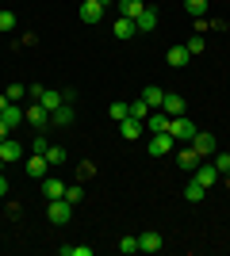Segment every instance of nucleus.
<instances>
[{
    "mask_svg": "<svg viewBox=\"0 0 230 256\" xmlns=\"http://www.w3.org/2000/svg\"><path fill=\"white\" fill-rule=\"evenodd\" d=\"M196 130H199V126H196L188 115H173V118H169V134H173L176 146H180V142H192V138H196Z\"/></svg>",
    "mask_w": 230,
    "mask_h": 256,
    "instance_id": "f257e3e1",
    "label": "nucleus"
},
{
    "mask_svg": "<svg viewBox=\"0 0 230 256\" xmlns=\"http://www.w3.org/2000/svg\"><path fill=\"white\" fill-rule=\"evenodd\" d=\"M46 218H50L54 226H66L69 218H73V203H69L66 195H62V199H50V206H46Z\"/></svg>",
    "mask_w": 230,
    "mask_h": 256,
    "instance_id": "f03ea898",
    "label": "nucleus"
},
{
    "mask_svg": "<svg viewBox=\"0 0 230 256\" xmlns=\"http://www.w3.org/2000/svg\"><path fill=\"white\" fill-rule=\"evenodd\" d=\"M176 150V142H173V134L165 130V134H150V142H146V153L150 157H165V153H173Z\"/></svg>",
    "mask_w": 230,
    "mask_h": 256,
    "instance_id": "7ed1b4c3",
    "label": "nucleus"
},
{
    "mask_svg": "<svg viewBox=\"0 0 230 256\" xmlns=\"http://www.w3.org/2000/svg\"><path fill=\"white\" fill-rule=\"evenodd\" d=\"M165 248V237L157 234V230H146V234H138V252H161Z\"/></svg>",
    "mask_w": 230,
    "mask_h": 256,
    "instance_id": "20e7f679",
    "label": "nucleus"
},
{
    "mask_svg": "<svg viewBox=\"0 0 230 256\" xmlns=\"http://www.w3.org/2000/svg\"><path fill=\"white\" fill-rule=\"evenodd\" d=\"M46 168H50V160H46L43 153H31V157H27V164H23V172H27L31 180H43Z\"/></svg>",
    "mask_w": 230,
    "mask_h": 256,
    "instance_id": "39448f33",
    "label": "nucleus"
},
{
    "mask_svg": "<svg viewBox=\"0 0 230 256\" xmlns=\"http://www.w3.org/2000/svg\"><path fill=\"white\" fill-rule=\"evenodd\" d=\"M39 192H43V199L50 203V199H62V195H66V184L54 180V176H43V180H39Z\"/></svg>",
    "mask_w": 230,
    "mask_h": 256,
    "instance_id": "423d86ee",
    "label": "nucleus"
},
{
    "mask_svg": "<svg viewBox=\"0 0 230 256\" xmlns=\"http://www.w3.org/2000/svg\"><path fill=\"white\" fill-rule=\"evenodd\" d=\"M104 4H100V0H81V23H100L104 20Z\"/></svg>",
    "mask_w": 230,
    "mask_h": 256,
    "instance_id": "0eeeda50",
    "label": "nucleus"
},
{
    "mask_svg": "<svg viewBox=\"0 0 230 256\" xmlns=\"http://www.w3.org/2000/svg\"><path fill=\"white\" fill-rule=\"evenodd\" d=\"M165 62L173 65V69H184V65L192 62V54H188L184 42H176V46H169V50H165Z\"/></svg>",
    "mask_w": 230,
    "mask_h": 256,
    "instance_id": "6e6552de",
    "label": "nucleus"
},
{
    "mask_svg": "<svg viewBox=\"0 0 230 256\" xmlns=\"http://www.w3.org/2000/svg\"><path fill=\"white\" fill-rule=\"evenodd\" d=\"M27 122H31L35 130H46V126H50V111H46V107L35 100V104L27 107Z\"/></svg>",
    "mask_w": 230,
    "mask_h": 256,
    "instance_id": "1a4fd4ad",
    "label": "nucleus"
},
{
    "mask_svg": "<svg viewBox=\"0 0 230 256\" xmlns=\"http://www.w3.org/2000/svg\"><path fill=\"white\" fill-rule=\"evenodd\" d=\"M73 118H77V107L73 104H62L58 107V111H50V126H73Z\"/></svg>",
    "mask_w": 230,
    "mask_h": 256,
    "instance_id": "9d476101",
    "label": "nucleus"
},
{
    "mask_svg": "<svg viewBox=\"0 0 230 256\" xmlns=\"http://www.w3.org/2000/svg\"><path fill=\"white\" fill-rule=\"evenodd\" d=\"M192 150L199 153V160L211 157V153H215V134H207V130H196V138H192Z\"/></svg>",
    "mask_w": 230,
    "mask_h": 256,
    "instance_id": "9b49d317",
    "label": "nucleus"
},
{
    "mask_svg": "<svg viewBox=\"0 0 230 256\" xmlns=\"http://www.w3.org/2000/svg\"><path fill=\"white\" fill-rule=\"evenodd\" d=\"M176 164H180L184 172H192L199 164V153L192 150V142H180V150H176Z\"/></svg>",
    "mask_w": 230,
    "mask_h": 256,
    "instance_id": "f8f14e48",
    "label": "nucleus"
},
{
    "mask_svg": "<svg viewBox=\"0 0 230 256\" xmlns=\"http://www.w3.org/2000/svg\"><path fill=\"white\" fill-rule=\"evenodd\" d=\"M169 118L173 115H165L161 107H153L150 115H146V130H150V134H165V130H169Z\"/></svg>",
    "mask_w": 230,
    "mask_h": 256,
    "instance_id": "ddd939ff",
    "label": "nucleus"
},
{
    "mask_svg": "<svg viewBox=\"0 0 230 256\" xmlns=\"http://www.w3.org/2000/svg\"><path fill=\"white\" fill-rule=\"evenodd\" d=\"M119 134H123L127 142H138V138H142V118H134V115L119 118Z\"/></svg>",
    "mask_w": 230,
    "mask_h": 256,
    "instance_id": "4468645a",
    "label": "nucleus"
},
{
    "mask_svg": "<svg viewBox=\"0 0 230 256\" xmlns=\"http://www.w3.org/2000/svg\"><path fill=\"white\" fill-rule=\"evenodd\" d=\"M192 180L211 188V184H219V168H215V164H196V168H192Z\"/></svg>",
    "mask_w": 230,
    "mask_h": 256,
    "instance_id": "2eb2a0df",
    "label": "nucleus"
},
{
    "mask_svg": "<svg viewBox=\"0 0 230 256\" xmlns=\"http://www.w3.org/2000/svg\"><path fill=\"white\" fill-rule=\"evenodd\" d=\"M0 118H4V126H8V130H16L23 118H27V111H23V104H8L4 111H0Z\"/></svg>",
    "mask_w": 230,
    "mask_h": 256,
    "instance_id": "dca6fc26",
    "label": "nucleus"
},
{
    "mask_svg": "<svg viewBox=\"0 0 230 256\" xmlns=\"http://www.w3.org/2000/svg\"><path fill=\"white\" fill-rule=\"evenodd\" d=\"M111 31H115V38H119V42H127V38H134V34H138V27H134V20H127V16H115V27H111Z\"/></svg>",
    "mask_w": 230,
    "mask_h": 256,
    "instance_id": "f3484780",
    "label": "nucleus"
},
{
    "mask_svg": "<svg viewBox=\"0 0 230 256\" xmlns=\"http://www.w3.org/2000/svg\"><path fill=\"white\" fill-rule=\"evenodd\" d=\"M146 0H115V12L119 16H127V20H134V16H142Z\"/></svg>",
    "mask_w": 230,
    "mask_h": 256,
    "instance_id": "a211bd4d",
    "label": "nucleus"
},
{
    "mask_svg": "<svg viewBox=\"0 0 230 256\" xmlns=\"http://www.w3.org/2000/svg\"><path fill=\"white\" fill-rule=\"evenodd\" d=\"M161 111H165V115H184V96H176V92H165Z\"/></svg>",
    "mask_w": 230,
    "mask_h": 256,
    "instance_id": "6ab92c4d",
    "label": "nucleus"
},
{
    "mask_svg": "<svg viewBox=\"0 0 230 256\" xmlns=\"http://www.w3.org/2000/svg\"><path fill=\"white\" fill-rule=\"evenodd\" d=\"M134 27H138V31H153V27H157V8H150V4H146L142 16H134Z\"/></svg>",
    "mask_w": 230,
    "mask_h": 256,
    "instance_id": "aec40b11",
    "label": "nucleus"
},
{
    "mask_svg": "<svg viewBox=\"0 0 230 256\" xmlns=\"http://www.w3.org/2000/svg\"><path fill=\"white\" fill-rule=\"evenodd\" d=\"M0 157H4V160H20L23 157V146L16 138H4V142H0Z\"/></svg>",
    "mask_w": 230,
    "mask_h": 256,
    "instance_id": "412c9836",
    "label": "nucleus"
},
{
    "mask_svg": "<svg viewBox=\"0 0 230 256\" xmlns=\"http://www.w3.org/2000/svg\"><path fill=\"white\" fill-rule=\"evenodd\" d=\"M39 104H43L46 111H58V107L66 104V96H62V92H50V88H43V96H39Z\"/></svg>",
    "mask_w": 230,
    "mask_h": 256,
    "instance_id": "4be33fe9",
    "label": "nucleus"
},
{
    "mask_svg": "<svg viewBox=\"0 0 230 256\" xmlns=\"http://www.w3.org/2000/svg\"><path fill=\"white\" fill-rule=\"evenodd\" d=\"M184 8H188L192 20H203V16H207V0H184Z\"/></svg>",
    "mask_w": 230,
    "mask_h": 256,
    "instance_id": "5701e85b",
    "label": "nucleus"
},
{
    "mask_svg": "<svg viewBox=\"0 0 230 256\" xmlns=\"http://www.w3.org/2000/svg\"><path fill=\"white\" fill-rule=\"evenodd\" d=\"M142 100H146V104H150V107H161V100H165V88L150 84V88H146V92H142Z\"/></svg>",
    "mask_w": 230,
    "mask_h": 256,
    "instance_id": "b1692460",
    "label": "nucleus"
},
{
    "mask_svg": "<svg viewBox=\"0 0 230 256\" xmlns=\"http://www.w3.org/2000/svg\"><path fill=\"white\" fill-rule=\"evenodd\" d=\"M203 195H207V188H203V184H196V180H192V184L184 188V199H188V203H199Z\"/></svg>",
    "mask_w": 230,
    "mask_h": 256,
    "instance_id": "393cba45",
    "label": "nucleus"
},
{
    "mask_svg": "<svg viewBox=\"0 0 230 256\" xmlns=\"http://www.w3.org/2000/svg\"><path fill=\"white\" fill-rule=\"evenodd\" d=\"M108 115L115 118V122H119V118H127V115H131V104H123V100H115V104L108 107Z\"/></svg>",
    "mask_w": 230,
    "mask_h": 256,
    "instance_id": "a878e982",
    "label": "nucleus"
},
{
    "mask_svg": "<svg viewBox=\"0 0 230 256\" xmlns=\"http://www.w3.org/2000/svg\"><path fill=\"white\" fill-rule=\"evenodd\" d=\"M43 157H46V160H50V164H66V157H69V153H66V150H62V146H50V150H46V153H43Z\"/></svg>",
    "mask_w": 230,
    "mask_h": 256,
    "instance_id": "bb28decb",
    "label": "nucleus"
},
{
    "mask_svg": "<svg viewBox=\"0 0 230 256\" xmlns=\"http://www.w3.org/2000/svg\"><path fill=\"white\" fill-rule=\"evenodd\" d=\"M115 248H119L123 256H134V252H138V237H119V245H115Z\"/></svg>",
    "mask_w": 230,
    "mask_h": 256,
    "instance_id": "cd10ccee",
    "label": "nucleus"
},
{
    "mask_svg": "<svg viewBox=\"0 0 230 256\" xmlns=\"http://www.w3.org/2000/svg\"><path fill=\"white\" fill-rule=\"evenodd\" d=\"M4 96H8L12 104H23V96H27V88H23V84H8V88H4Z\"/></svg>",
    "mask_w": 230,
    "mask_h": 256,
    "instance_id": "c85d7f7f",
    "label": "nucleus"
},
{
    "mask_svg": "<svg viewBox=\"0 0 230 256\" xmlns=\"http://www.w3.org/2000/svg\"><path fill=\"white\" fill-rule=\"evenodd\" d=\"M150 111H153V107L146 104V100H134V104H131V115H134V118H142V122H146V115H150Z\"/></svg>",
    "mask_w": 230,
    "mask_h": 256,
    "instance_id": "c756f323",
    "label": "nucleus"
},
{
    "mask_svg": "<svg viewBox=\"0 0 230 256\" xmlns=\"http://www.w3.org/2000/svg\"><path fill=\"white\" fill-rule=\"evenodd\" d=\"M188 54H192V58H196V54H203V46H207V42H203V34H192V38H188Z\"/></svg>",
    "mask_w": 230,
    "mask_h": 256,
    "instance_id": "7c9ffc66",
    "label": "nucleus"
},
{
    "mask_svg": "<svg viewBox=\"0 0 230 256\" xmlns=\"http://www.w3.org/2000/svg\"><path fill=\"white\" fill-rule=\"evenodd\" d=\"M77 176H81V180H92V176H96V164H92V160H81V164H77Z\"/></svg>",
    "mask_w": 230,
    "mask_h": 256,
    "instance_id": "2f4dec72",
    "label": "nucleus"
},
{
    "mask_svg": "<svg viewBox=\"0 0 230 256\" xmlns=\"http://www.w3.org/2000/svg\"><path fill=\"white\" fill-rule=\"evenodd\" d=\"M66 199H69V203H81V199H85V188H81V184H73V188H66Z\"/></svg>",
    "mask_w": 230,
    "mask_h": 256,
    "instance_id": "473e14b6",
    "label": "nucleus"
},
{
    "mask_svg": "<svg viewBox=\"0 0 230 256\" xmlns=\"http://www.w3.org/2000/svg\"><path fill=\"white\" fill-rule=\"evenodd\" d=\"M211 164L219 168V176H226V172H230V153H219V157L211 160Z\"/></svg>",
    "mask_w": 230,
    "mask_h": 256,
    "instance_id": "72a5a7b5",
    "label": "nucleus"
},
{
    "mask_svg": "<svg viewBox=\"0 0 230 256\" xmlns=\"http://www.w3.org/2000/svg\"><path fill=\"white\" fill-rule=\"evenodd\" d=\"M0 31H16V16H12L8 8L0 12Z\"/></svg>",
    "mask_w": 230,
    "mask_h": 256,
    "instance_id": "f704fd0d",
    "label": "nucleus"
},
{
    "mask_svg": "<svg viewBox=\"0 0 230 256\" xmlns=\"http://www.w3.org/2000/svg\"><path fill=\"white\" fill-rule=\"evenodd\" d=\"M31 150H35V153H46V150H50V142L43 138V130H39V134H35V142H31Z\"/></svg>",
    "mask_w": 230,
    "mask_h": 256,
    "instance_id": "c9c22d12",
    "label": "nucleus"
},
{
    "mask_svg": "<svg viewBox=\"0 0 230 256\" xmlns=\"http://www.w3.org/2000/svg\"><path fill=\"white\" fill-rule=\"evenodd\" d=\"M73 256H92V245H73Z\"/></svg>",
    "mask_w": 230,
    "mask_h": 256,
    "instance_id": "e433bc0d",
    "label": "nucleus"
},
{
    "mask_svg": "<svg viewBox=\"0 0 230 256\" xmlns=\"http://www.w3.org/2000/svg\"><path fill=\"white\" fill-rule=\"evenodd\" d=\"M0 199H8V176L0 172Z\"/></svg>",
    "mask_w": 230,
    "mask_h": 256,
    "instance_id": "4c0bfd02",
    "label": "nucleus"
},
{
    "mask_svg": "<svg viewBox=\"0 0 230 256\" xmlns=\"http://www.w3.org/2000/svg\"><path fill=\"white\" fill-rule=\"evenodd\" d=\"M4 164H8V160H4V157H0V172H4Z\"/></svg>",
    "mask_w": 230,
    "mask_h": 256,
    "instance_id": "58836bf2",
    "label": "nucleus"
}]
</instances>
